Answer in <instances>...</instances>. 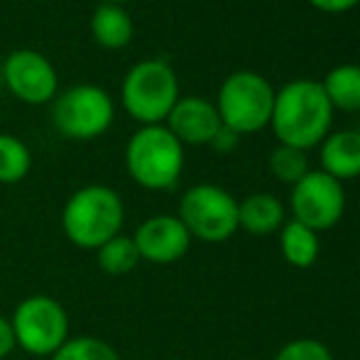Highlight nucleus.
<instances>
[{"label": "nucleus", "instance_id": "f257e3e1", "mask_svg": "<svg viewBox=\"0 0 360 360\" xmlns=\"http://www.w3.org/2000/svg\"><path fill=\"white\" fill-rule=\"evenodd\" d=\"M331 123L333 105L328 103L326 91L319 81H289L287 86L275 91L270 125L280 145L307 152L323 143Z\"/></svg>", "mask_w": 360, "mask_h": 360}, {"label": "nucleus", "instance_id": "f03ea898", "mask_svg": "<svg viewBox=\"0 0 360 360\" xmlns=\"http://www.w3.org/2000/svg\"><path fill=\"white\" fill-rule=\"evenodd\" d=\"M125 206L113 186L86 184L76 189L62 209V231L81 250H98L110 238L120 236Z\"/></svg>", "mask_w": 360, "mask_h": 360}, {"label": "nucleus", "instance_id": "7ed1b4c3", "mask_svg": "<svg viewBox=\"0 0 360 360\" xmlns=\"http://www.w3.org/2000/svg\"><path fill=\"white\" fill-rule=\"evenodd\" d=\"M125 167L135 184L147 191H167L184 169V145L167 125H143L125 147Z\"/></svg>", "mask_w": 360, "mask_h": 360}, {"label": "nucleus", "instance_id": "20e7f679", "mask_svg": "<svg viewBox=\"0 0 360 360\" xmlns=\"http://www.w3.org/2000/svg\"><path fill=\"white\" fill-rule=\"evenodd\" d=\"M125 113L143 125H162L179 101V81L165 59H145L130 67L120 89Z\"/></svg>", "mask_w": 360, "mask_h": 360}, {"label": "nucleus", "instance_id": "39448f33", "mask_svg": "<svg viewBox=\"0 0 360 360\" xmlns=\"http://www.w3.org/2000/svg\"><path fill=\"white\" fill-rule=\"evenodd\" d=\"M275 89L257 72H236L221 84L216 110L221 123L238 135L260 133L270 125Z\"/></svg>", "mask_w": 360, "mask_h": 360}, {"label": "nucleus", "instance_id": "423d86ee", "mask_svg": "<svg viewBox=\"0 0 360 360\" xmlns=\"http://www.w3.org/2000/svg\"><path fill=\"white\" fill-rule=\"evenodd\" d=\"M15 346L30 356L52 358L69 341V314L54 297L32 294L15 307L10 316Z\"/></svg>", "mask_w": 360, "mask_h": 360}, {"label": "nucleus", "instance_id": "0eeeda50", "mask_svg": "<svg viewBox=\"0 0 360 360\" xmlns=\"http://www.w3.org/2000/svg\"><path fill=\"white\" fill-rule=\"evenodd\" d=\"M115 103L110 94L94 84H76L54 98L52 123L69 140L101 138L113 125Z\"/></svg>", "mask_w": 360, "mask_h": 360}, {"label": "nucleus", "instance_id": "6e6552de", "mask_svg": "<svg viewBox=\"0 0 360 360\" xmlns=\"http://www.w3.org/2000/svg\"><path fill=\"white\" fill-rule=\"evenodd\" d=\"M176 218L191 240L226 243L238 231V201L216 184H196L184 191Z\"/></svg>", "mask_w": 360, "mask_h": 360}, {"label": "nucleus", "instance_id": "1a4fd4ad", "mask_svg": "<svg viewBox=\"0 0 360 360\" xmlns=\"http://www.w3.org/2000/svg\"><path fill=\"white\" fill-rule=\"evenodd\" d=\"M294 221L311 231H328L346 214V191L343 184L326 172H307L304 179L292 186Z\"/></svg>", "mask_w": 360, "mask_h": 360}, {"label": "nucleus", "instance_id": "9d476101", "mask_svg": "<svg viewBox=\"0 0 360 360\" xmlns=\"http://www.w3.org/2000/svg\"><path fill=\"white\" fill-rule=\"evenodd\" d=\"M3 81L18 101L42 105L57 98L59 74L54 64L37 49H15L3 64Z\"/></svg>", "mask_w": 360, "mask_h": 360}, {"label": "nucleus", "instance_id": "9b49d317", "mask_svg": "<svg viewBox=\"0 0 360 360\" xmlns=\"http://www.w3.org/2000/svg\"><path fill=\"white\" fill-rule=\"evenodd\" d=\"M140 260L152 265H172L181 260L191 245V236L184 223L172 214L145 218L133 236Z\"/></svg>", "mask_w": 360, "mask_h": 360}, {"label": "nucleus", "instance_id": "f8f14e48", "mask_svg": "<svg viewBox=\"0 0 360 360\" xmlns=\"http://www.w3.org/2000/svg\"><path fill=\"white\" fill-rule=\"evenodd\" d=\"M221 115L216 105L206 98L186 96L179 98L167 115V130L181 145H209L214 135L221 130Z\"/></svg>", "mask_w": 360, "mask_h": 360}, {"label": "nucleus", "instance_id": "ddd939ff", "mask_svg": "<svg viewBox=\"0 0 360 360\" xmlns=\"http://www.w3.org/2000/svg\"><path fill=\"white\" fill-rule=\"evenodd\" d=\"M319 160H321V172L341 184L360 176V130H341L326 135Z\"/></svg>", "mask_w": 360, "mask_h": 360}, {"label": "nucleus", "instance_id": "4468645a", "mask_svg": "<svg viewBox=\"0 0 360 360\" xmlns=\"http://www.w3.org/2000/svg\"><path fill=\"white\" fill-rule=\"evenodd\" d=\"M285 226V204L272 194H250L238 201V228L250 236H270Z\"/></svg>", "mask_w": 360, "mask_h": 360}, {"label": "nucleus", "instance_id": "2eb2a0df", "mask_svg": "<svg viewBox=\"0 0 360 360\" xmlns=\"http://www.w3.org/2000/svg\"><path fill=\"white\" fill-rule=\"evenodd\" d=\"M91 34L94 42L103 49H123L135 34V25L123 5L101 3L91 15Z\"/></svg>", "mask_w": 360, "mask_h": 360}, {"label": "nucleus", "instance_id": "dca6fc26", "mask_svg": "<svg viewBox=\"0 0 360 360\" xmlns=\"http://www.w3.org/2000/svg\"><path fill=\"white\" fill-rule=\"evenodd\" d=\"M280 250L282 257L292 267L307 270L319 260L321 252V243H319V233L307 228L299 221H285V226L280 228Z\"/></svg>", "mask_w": 360, "mask_h": 360}, {"label": "nucleus", "instance_id": "f3484780", "mask_svg": "<svg viewBox=\"0 0 360 360\" xmlns=\"http://www.w3.org/2000/svg\"><path fill=\"white\" fill-rule=\"evenodd\" d=\"M326 91L328 103L333 110H346V113H358L360 110V67L358 64H341L331 69L326 79L321 81Z\"/></svg>", "mask_w": 360, "mask_h": 360}, {"label": "nucleus", "instance_id": "a211bd4d", "mask_svg": "<svg viewBox=\"0 0 360 360\" xmlns=\"http://www.w3.org/2000/svg\"><path fill=\"white\" fill-rule=\"evenodd\" d=\"M96 262L105 275L113 277H123L128 272H133L140 265V252L135 248V240L130 236H115L108 243L96 250Z\"/></svg>", "mask_w": 360, "mask_h": 360}, {"label": "nucleus", "instance_id": "6ab92c4d", "mask_svg": "<svg viewBox=\"0 0 360 360\" xmlns=\"http://www.w3.org/2000/svg\"><path fill=\"white\" fill-rule=\"evenodd\" d=\"M32 169V152L20 138L0 133V184H18Z\"/></svg>", "mask_w": 360, "mask_h": 360}, {"label": "nucleus", "instance_id": "aec40b11", "mask_svg": "<svg viewBox=\"0 0 360 360\" xmlns=\"http://www.w3.org/2000/svg\"><path fill=\"white\" fill-rule=\"evenodd\" d=\"M52 360H120V353L103 338L74 336L54 353Z\"/></svg>", "mask_w": 360, "mask_h": 360}, {"label": "nucleus", "instance_id": "412c9836", "mask_svg": "<svg viewBox=\"0 0 360 360\" xmlns=\"http://www.w3.org/2000/svg\"><path fill=\"white\" fill-rule=\"evenodd\" d=\"M270 169L280 181L294 186L299 179H304L309 172L307 152L297 150V147H289V145H277L270 155Z\"/></svg>", "mask_w": 360, "mask_h": 360}, {"label": "nucleus", "instance_id": "4be33fe9", "mask_svg": "<svg viewBox=\"0 0 360 360\" xmlns=\"http://www.w3.org/2000/svg\"><path fill=\"white\" fill-rule=\"evenodd\" d=\"M275 360H333V356L319 338H294L280 348Z\"/></svg>", "mask_w": 360, "mask_h": 360}, {"label": "nucleus", "instance_id": "5701e85b", "mask_svg": "<svg viewBox=\"0 0 360 360\" xmlns=\"http://www.w3.org/2000/svg\"><path fill=\"white\" fill-rule=\"evenodd\" d=\"M238 140H240V135L238 133H233L231 128H226V125H221V130H218V133L214 135V140H211V147H214L216 152H223V155H226V152H233L238 147Z\"/></svg>", "mask_w": 360, "mask_h": 360}, {"label": "nucleus", "instance_id": "b1692460", "mask_svg": "<svg viewBox=\"0 0 360 360\" xmlns=\"http://www.w3.org/2000/svg\"><path fill=\"white\" fill-rule=\"evenodd\" d=\"M15 348L18 346H15V333H13V326H10V319L0 314V360L8 358Z\"/></svg>", "mask_w": 360, "mask_h": 360}, {"label": "nucleus", "instance_id": "393cba45", "mask_svg": "<svg viewBox=\"0 0 360 360\" xmlns=\"http://www.w3.org/2000/svg\"><path fill=\"white\" fill-rule=\"evenodd\" d=\"M321 13H346V10L360 5V0H309Z\"/></svg>", "mask_w": 360, "mask_h": 360}, {"label": "nucleus", "instance_id": "a878e982", "mask_svg": "<svg viewBox=\"0 0 360 360\" xmlns=\"http://www.w3.org/2000/svg\"><path fill=\"white\" fill-rule=\"evenodd\" d=\"M101 3H113V5H123V3H128V0H101Z\"/></svg>", "mask_w": 360, "mask_h": 360}]
</instances>
